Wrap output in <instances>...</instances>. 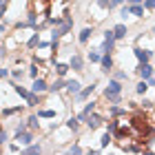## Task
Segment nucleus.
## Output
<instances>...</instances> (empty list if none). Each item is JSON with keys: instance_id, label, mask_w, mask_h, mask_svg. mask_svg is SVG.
<instances>
[{"instance_id": "19", "label": "nucleus", "mask_w": 155, "mask_h": 155, "mask_svg": "<svg viewBox=\"0 0 155 155\" xmlns=\"http://www.w3.org/2000/svg\"><path fill=\"white\" fill-rule=\"evenodd\" d=\"M93 89H95V87H87L84 91H80L78 95H80V97H87V95H91V93H93Z\"/></svg>"}, {"instance_id": "20", "label": "nucleus", "mask_w": 155, "mask_h": 155, "mask_svg": "<svg viewBox=\"0 0 155 155\" xmlns=\"http://www.w3.org/2000/svg\"><path fill=\"white\" fill-rule=\"evenodd\" d=\"M27 153H29V155H33V153H40V144H31L29 149H27Z\"/></svg>"}, {"instance_id": "36", "label": "nucleus", "mask_w": 155, "mask_h": 155, "mask_svg": "<svg viewBox=\"0 0 155 155\" xmlns=\"http://www.w3.org/2000/svg\"><path fill=\"white\" fill-rule=\"evenodd\" d=\"M100 7H111V0H100Z\"/></svg>"}, {"instance_id": "32", "label": "nucleus", "mask_w": 155, "mask_h": 155, "mask_svg": "<svg viewBox=\"0 0 155 155\" xmlns=\"http://www.w3.org/2000/svg\"><path fill=\"white\" fill-rule=\"evenodd\" d=\"M36 45H40V40H38V36H31V40H29V47H36Z\"/></svg>"}, {"instance_id": "22", "label": "nucleus", "mask_w": 155, "mask_h": 155, "mask_svg": "<svg viewBox=\"0 0 155 155\" xmlns=\"http://www.w3.org/2000/svg\"><path fill=\"white\" fill-rule=\"evenodd\" d=\"M62 87H64V82H62V80H55V84H53V87H49V89H51V91H60Z\"/></svg>"}, {"instance_id": "29", "label": "nucleus", "mask_w": 155, "mask_h": 155, "mask_svg": "<svg viewBox=\"0 0 155 155\" xmlns=\"http://www.w3.org/2000/svg\"><path fill=\"white\" fill-rule=\"evenodd\" d=\"M27 25L36 27V13H29V20H27Z\"/></svg>"}, {"instance_id": "31", "label": "nucleus", "mask_w": 155, "mask_h": 155, "mask_svg": "<svg viewBox=\"0 0 155 155\" xmlns=\"http://www.w3.org/2000/svg\"><path fill=\"white\" fill-rule=\"evenodd\" d=\"M111 113H113V115H122V113H124V109H120V107H113V109H111Z\"/></svg>"}, {"instance_id": "27", "label": "nucleus", "mask_w": 155, "mask_h": 155, "mask_svg": "<svg viewBox=\"0 0 155 155\" xmlns=\"http://www.w3.org/2000/svg\"><path fill=\"white\" fill-rule=\"evenodd\" d=\"M29 126H31V129H38V117H36V115L29 117Z\"/></svg>"}, {"instance_id": "33", "label": "nucleus", "mask_w": 155, "mask_h": 155, "mask_svg": "<svg viewBox=\"0 0 155 155\" xmlns=\"http://www.w3.org/2000/svg\"><path fill=\"white\" fill-rule=\"evenodd\" d=\"M117 131V122H109V133H115Z\"/></svg>"}, {"instance_id": "3", "label": "nucleus", "mask_w": 155, "mask_h": 155, "mask_svg": "<svg viewBox=\"0 0 155 155\" xmlns=\"http://www.w3.org/2000/svg\"><path fill=\"white\" fill-rule=\"evenodd\" d=\"M55 25H58V27H55V31H53V40H58L60 36H64V33H67L69 29H71V18L67 16L64 20H58Z\"/></svg>"}, {"instance_id": "16", "label": "nucleus", "mask_w": 155, "mask_h": 155, "mask_svg": "<svg viewBox=\"0 0 155 155\" xmlns=\"http://www.w3.org/2000/svg\"><path fill=\"white\" fill-rule=\"evenodd\" d=\"M69 69H71V64H58V67H55V71H58V75H64Z\"/></svg>"}, {"instance_id": "30", "label": "nucleus", "mask_w": 155, "mask_h": 155, "mask_svg": "<svg viewBox=\"0 0 155 155\" xmlns=\"http://www.w3.org/2000/svg\"><path fill=\"white\" fill-rule=\"evenodd\" d=\"M27 102H29V104H36V102H38L36 93H29V97H27Z\"/></svg>"}, {"instance_id": "8", "label": "nucleus", "mask_w": 155, "mask_h": 155, "mask_svg": "<svg viewBox=\"0 0 155 155\" xmlns=\"http://www.w3.org/2000/svg\"><path fill=\"white\" fill-rule=\"evenodd\" d=\"M135 55H137V60H140V62H149L151 51H144V49H135Z\"/></svg>"}, {"instance_id": "15", "label": "nucleus", "mask_w": 155, "mask_h": 155, "mask_svg": "<svg viewBox=\"0 0 155 155\" xmlns=\"http://www.w3.org/2000/svg\"><path fill=\"white\" fill-rule=\"evenodd\" d=\"M129 11L133 13V16H142V13H144V9H142L140 5H133V7H129Z\"/></svg>"}, {"instance_id": "24", "label": "nucleus", "mask_w": 155, "mask_h": 155, "mask_svg": "<svg viewBox=\"0 0 155 155\" xmlns=\"http://www.w3.org/2000/svg\"><path fill=\"white\" fill-rule=\"evenodd\" d=\"M18 111H20V107H16V109H5V111H2V115L7 117V115H13V113H18Z\"/></svg>"}, {"instance_id": "14", "label": "nucleus", "mask_w": 155, "mask_h": 155, "mask_svg": "<svg viewBox=\"0 0 155 155\" xmlns=\"http://www.w3.org/2000/svg\"><path fill=\"white\" fill-rule=\"evenodd\" d=\"M91 33H93V31H91L89 27H87V29H82V33H80V42H87V40L91 38Z\"/></svg>"}, {"instance_id": "38", "label": "nucleus", "mask_w": 155, "mask_h": 155, "mask_svg": "<svg viewBox=\"0 0 155 155\" xmlns=\"http://www.w3.org/2000/svg\"><path fill=\"white\" fill-rule=\"evenodd\" d=\"M7 75V69H0V78H5Z\"/></svg>"}, {"instance_id": "40", "label": "nucleus", "mask_w": 155, "mask_h": 155, "mask_svg": "<svg viewBox=\"0 0 155 155\" xmlns=\"http://www.w3.org/2000/svg\"><path fill=\"white\" fill-rule=\"evenodd\" d=\"M129 2H131V5H137V2H140V0H129Z\"/></svg>"}, {"instance_id": "10", "label": "nucleus", "mask_w": 155, "mask_h": 155, "mask_svg": "<svg viewBox=\"0 0 155 155\" xmlns=\"http://www.w3.org/2000/svg\"><path fill=\"white\" fill-rule=\"evenodd\" d=\"M64 87L71 91V93H80V82H75V80H71V82H67Z\"/></svg>"}, {"instance_id": "5", "label": "nucleus", "mask_w": 155, "mask_h": 155, "mask_svg": "<svg viewBox=\"0 0 155 155\" xmlns=\"http://www.w3.org/2000/svg\"><path fill=\"white\" fill-rule=\"evenodd\" d=\"M33 93H42V91H47L49 87H47V82L45 80H40V78H36V82H33Z\"/></svg>"}, {"instance_id": "34", "label": "nucleus", "mask_w": 155, "mask_h": 155, "mask_svg": "<svg viewBox=\"0 0 155 155\" xmlns=\"http://www.w3.org/2000/svg\"><path fill=\"white\" fill-rule=\"evenodd\" d=\"M144 7H146V9H155V0H146Z\"/></svg>"}, {"instance_id": "25", "label": "nucleus", "mask_w": 155, "mask_h": 155, "mask_svg": "<svg viewBox=\"0 0 155 155\" xmlns=\"http://www.w3.org/2000/svg\"><path fill=\"white\" fill-rule=\"evenodd\" d=\"M67 126H69V129H78V117H71V120H69V122H67Z\"/></svg>"}, {"instance_id": "39", "label": "nucleus", "mask_w": 155, "mask_h": 155, "mask_svg": "<svg viewBox=\"0 0 155 155\" xmlns=\"http://www.w3.org/2000/svg\"><path fill=\"white\" fill-rule=\"evenodd\" d=\"M120 2H122V0H111V5H120Z\"/></svg>"}, {"instance_id": "6", "label": "nucleus", "mask_w": 155, "mask_h": 155, "mask_svg": "<svg viewBox=\"0 0 155 155\" xmlns=\"http://www.w3.org/2000/svg\"><path fill=\"white\" fill-rule=\"evenodd\" d=\"M16 140H20V144H31V133H25V131H18L16 133Z\"/></svg>"}, {"instance_id": "4", "label": "nucleus", "mask_w": 155, "mask_h": 155, "mask_svg": "<svg viewBox=\"0 0 155 155\" xmlns=\"http://www.w3.org/2000/svg\"><path fill=\"white\" fill-rule=\"evenodd\" d=\"M137 71H140V75H142L144 80H149V78H151V73H153V69H151L149 64H146V62H142V64L137 67Z\"/></svg>"}, {"instance_id": "21", "label": "nucleus", "mask_w": 155, "mask_h": 155, "mask_svg": "<svg viewBox=\"0 0 155 155\" xmlns=\"http://www.w3.org/2000/svg\"><path fill=\"white\" fill-rule=\"evenodd\" d=\"M146 89H149V84H146V82H140L137 87H135V91H137V93H144Z\"/></svg>"}, {"instance_id": "35", "label": "nucleus", "mask_w": 155, "mask_h": 155, "mask_svg": "<svg viewBox=\"0 0 155 155\" xmlns=\"http://www.w3.org/2000/svg\"><path fill=\"white\" fill-rule=\"evenodd\" d=\"M29 73H31L33 78H36V75H38V67H31V69H29Z\"/></svg>"}, {"instance_id": "13", "label": "nucleus", "mask_w": 155, "mask_h": 155, "mask_svg": "<svg viewBox=\"0 0 155 155\" xmlns=\"http://www.w3.org/2000/svg\"><path fill=\"white\" fill-rule=\"evenodd\" d=\"M113 31H115V38H124V36H126V27H124V25H117Z\"/></svg>"}, {"instance_id": "17", "label": "nucleus", "mask_w": 155, "mask_h": 155, "mask_svg": "<svg viewBox=\"0 0 155 155\" xmlns=\"http://www.w3.org/2000/svg\"><path fill=\"white\" fill-rule=\"evenodd\" d=\"M89 60H91V62H100V60H102V55L97 53V51H91V53H89Z\"/></svg>"}, {"instance_id": "2", "label": "nucleus", "mask_w": 155, "mask_h": 155, "mask_svg": "<svg viewBox=\"0 0 155 155\" xmlns=\"http://www.w3.org/2000/svg\"><path fill=\"white\" fill-rule=\"evenodd\" d=\"M120 91H122V84H120L117 80H113V82H109V87H107V91H104V95H107L111 102H117V100H120Z\"/></svg>"}, {"instance_id": "37", "label": "nucleus", "mask_w": 155, "mask_h": 155, "mask_svg": "<svg viewBox=\"0 0 155 155\" xmlns=\"http://www.w3.org/2000/svg\"><path fill=\"white\" fill-rule=\"evenodd\" d=\"M5 140H7V133H5V131H0V144H2Z\"/></svg>"}, {"instance_id": "1", "label": "nucleus", "mask_w": 155, "mask_h": 155, "mask_svg": "<svg viewBox=\"0 0 155 155\" xmlns=\"http://www.w3.org/2000/svg\"><path fill=\"white\" fill-rule=\"evenodd\" d=\"M131 129L140 137H144V135H149V133H151V126H149V122H146V117H140V115H135L131 120Z\"/></svg>"}, {"instance_id": "23", "label": "nucleus", "mask_w": 155, "mask_h": 155, "mask_svg": "<svg viewBox=\"0 0 155 155\" xmlns=\"http://www.w3.org/2000/svg\"><path fill=\"white\" fill-rule=\"evenodd\" d=\"M38 115H40V117H53L55 113H53V111H51V109H47V111H40V113H38Z\"/></svg>"}, {"instance_id": "9", "label": "nucleus", "mask_w": 155, "mask_h": 155, "mask_svg": "<svg viewBox=\"0 0 155 155\" xmlns=\"http://www.w3.org/2000/svg\"><path fill=\"white\" fill-rule=\"evenodd\" d=\"M93 109H95V104H93V102H89V104H87V109H84L82 113L78 115V120H87V115H89V113H93Z\"/></svg>"}, {"instance_id": "11", "label": "nucleus", "mask_w": 155, "mask_h": 155, "mask_svg": "<svg viewBox=\"0 0 155 155\" xmlns=\"http://www.w3.org/2000/svg\"><path fill=\"white\" fill-rule=\"evenodd\" d=\"M71 69H75V71L82 69V58H80V55H73V58H71Z\"/></svg>"}, {"instance_id": "26", "label": "nucleus", "mask_w": 155, "mask_h": 155, "mask_svg": "<svg viewBox=\"0 0 155 155\" xmlns=\"http://www.w3.org/2000/svg\"><path fill=\"white\" fill-rule=\"evenodd\" d=\"M104 40H111V42H115V31H107V33H104Z\"/></svg>"}, {"instance_id": "28", "label": "nucleus", "mask_w": 155, "mask_h": 155, "mask_svg": "<svg viewBox=\"0 0 155 155\" xmlns=\"http://www.w3.org/2000/svg\"><path fill=\"white\" fill-rule=\"evenodd\" d=\"M111 142V133H104V137H102V146H109Z\"/></svg>"}, {"instance_id": "18", "label": "nucleus", "mask_w": 155, "mask_h": 155, "mask_svg": "<svg viewBox=\"0 0 155 155\" xmlns=\"http://www.w3.org/2000/svg\"><path fill=\"white\" fill-rule=\"evenodd\" d=\"M16 93H18L20 97H29V91H27V89H22V87H16Z\"/></svg>"}, {"instance_id": "7", "label": "nucleus", "mask_w": 155, "mask_h": 155, "mask_svg": "<svg viewBox=\"0 0 155 155\" xmlns=\"http://www.w3.org/2000/svg\"><path fill=\"white\" fill-rule=\"evenodd\" d=\"M87 124L91 126V129H97V126L102 124V120L97 117V115H91V113H89V115H87Z\"/></svg>"}, {"instance_id": "41", "label": "nucleus", "mask_w": 155, "mask_h": 155, "mask_svg": "<svg viewBox=\"0 0 155 155\" xmlns=\"http://www.w3.org/2000/svg\"><path fill=\"white\" fill-rule=\"evenodd\" d=\"M0 131H2V129H0Z\"/></svg>"}, {"instance_id": "12", "label": "nucleus", "mask_w": 155, "mask_h": 155, "mask_svg": "<svg viewBox=\"0 0 155 155\" xmlns=\"http://www.w3.org/2000/svg\"><path fill=\"white\" fill-rule=\"evenodd\" d=\"M100 62H102V67H104V69H107V71H109V69H111V67H113V60H111V55H109V53H107V55H104V58H102Z\"/></svg>"}]
</instances>
